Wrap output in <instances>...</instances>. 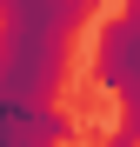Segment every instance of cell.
<instances>
[{
  "instance_id": "1",
  "label": "cell",
  "mask_w": 140,
  "mask_h": 147,
  "mask_svg": "<svg viewBox=\"0 0 140 147\" xmlns=\"http://www.w3.org/2000/svg\"><path fill=\"white\" fill-rule=\"evenodd\" d=\"M87 20V0H0V94L47 100L67 74V40Z\"/></svg>"
},
{
  "instance_id": "2",
  "label": "cell",
  "mask_w": 140,
  "mask_h": 147,
  "mask_svg": "<svg viewBox=\"0 0 140 147\" xmlns=\"http://www.w3.org/2000/svg\"><path fill=\"white\" fill-rule=\"evenodd\" d=\"M87 80L107 94V100H120V120L113 127L140 134V0H127L120 20H100L87 40Z\"/></svg>"
},
{
  "instance_id": "3",
  "label": "cell",
  "mask_w": 140,
  "mask_h": 147,
  "mask_svg": "<svg viewBox=\"0 0 140 147\" xmlns=\"http://www.w3.org/2000/svg\"><path fill=\"white\" fill-rule=\"evenodd\" d=\"M107 147H140V134H127V127H113V134H107Z\"/></svg>"
}]
</instances>
